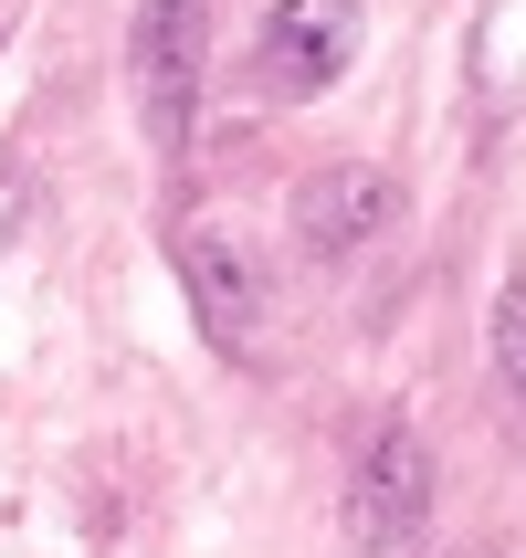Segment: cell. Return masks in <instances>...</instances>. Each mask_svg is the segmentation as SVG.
<instances>
[{
  "label": "cell",
  "mask_w": 526,
  "mask_h": 558,
  "mask_svg": "<svg viewBox=\"0 0 526 558\" xmlns=\"http://www.w3.org/2000/svg\"><path fill=\"white\" fill-rule=\"evenodd\" d=\"M137 106H148L158 148H189V117H200V74H211V0H137Z\"/></svg>",
  "instance_id": "obj_1"
},
{
  "label": "cell",
  "mask_w": 526,
  "mask_h": 558,
  "mask_svg": "<svg viewBox=\"0 0 526 558\" xmlns=\"http://www.w3.org/2000/svg\"><path fill=\"white\" fill-rule=\"evenodd\" d=\"M180 284H189V306H200V327H211V348L264 359V316H274V295H264V264H253L243 232L189 221V232H180Z\"/></svg>",
  "instance_id": "obj_2"
},
{
  "label": "cell",
  "mask_w": 526,
  "mask_h": 558,
  "mask_svg": "<svg viewBox=\"0 0 526 558\" xmlns=\"http://www.w3.org/2000/svg\"><path fill=\"white\" fill-rule=\"evenodd\" d=\"M390 221H401V180H390V169H358V158L295 180V201H284V232H295L306 264H347V253H369Z\"/></svg>",
  "instance_id": "obj_3"
},
{
  "label": "cell",
  "mask_w": 526,
  "mask_h": 558,
  "mask_svg": "<svg viewBox=\"0 0 526 558\" xmlns=\"http://www.w3.org/2000/svg\"><path fill=\"white\" fill-rule=\"evenodd\" d=\"M421 517H432V453H421V433H411V422H390V433L358 442V474H347V527H358V548H411V537H421Z\"/></svg>",
  "instance_id": "obj_4"
},
{
  "label": "cell",
  "mask_w": 526,
  "mask_h": 558,
  "mask_svg": "<svg viewBox=\"0 0 526 558\" xmlns=\"http://www.w3.org/2000/svg\"><path fill=\"white\" fill-rule=\"evenodd\" d=\"M253 63H264L274 95H327L347 63H358V0H274Z\"/></svg>",
  "instance_id": "obj_5"
},
{
  "label": "cell",
  "mask_w": 526,
  "mask_h": 558,
  "mask_svg": "<svg viewBox=\"0 0 526 558\" xmlns=\"http://www.w3.org/2000/svg\"><path fill=\"white\" fill-rule=\"evenodd\" d=\"M496 369L526 390V284H505V295H496Z\"/></svg>",
  "instance_id": "obj_6"
}]
</instances>
